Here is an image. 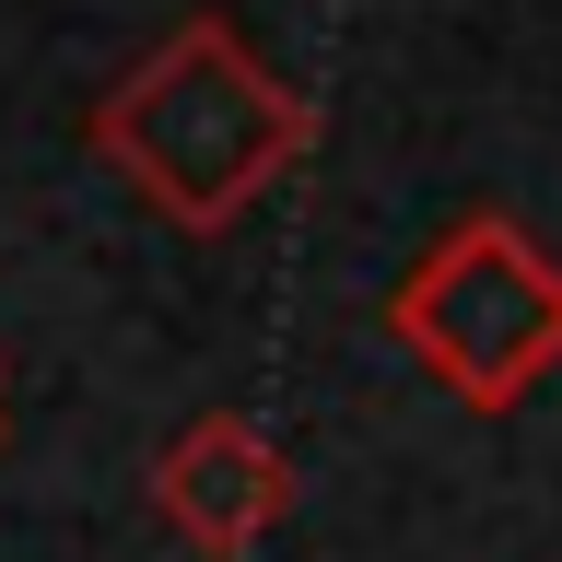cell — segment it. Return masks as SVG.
<instances>
[{
  "mask_svg": "<svg viewBox=\"0 0 562 562\" xmlns=\"http://www.w3.org/2000/svg\"><path fill=\"white\" fill-rule=\"evenodd\" d=\"M386 340L457 411H516V398H539V375H562V258H539L504 211H469L386 293Z\"/></svg>",
  "mask_w": 562,
  "mask_h": 562,
  "instance_id": "obj_2",
  "label": "cell"
},
{
  "mask_svg": "<svg viewBox=\"0 0 562 562\" xmlns=\"http://www.w3.org/2000/svg\"><path fill=\"white\" fill-rule=\"evenodd\" d=\"M82 130L176 235H235L246 211L316 153V105L223 12H188L140 70H117L94 94Z\"/></svg>",
  "mask_w": 562,
  "mask_h": 562,
  "instance_id": "obj_1",
  "label": "cell"
},
{
  "mask_svg": "<svg viewBox=\"0 0 562 562\" xmlns=\"http://www.w3.org/2000/svg\"><path fill=\"white\" fill-rule=\"evenodd\" d=\"M153 516H165L200 562H246L281 516H293V457H281V434H258L246 411H200L165 457H153Z\"/></svg>",
  "mask_w": 562,
  "mask_h": 562,
  "instance_id": "obj_3",
  "label": "cell"
},
{
  "mask_svg": "<svg viewBox=\"0 0 562 562\" xmlns=\"http://www.w3.org/2000/svg\"><path fill=\"white\" fill-rule=\"evenodd\" d=\"M0 434H12V386H0Z\"/></svg>",
  "mask_w": 562,
  "mask_h": 562,
  "instance_id": "obj_4",
  "label": "cell"
}]
</instances>
